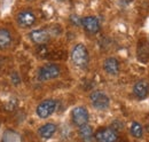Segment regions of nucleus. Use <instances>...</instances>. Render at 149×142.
I'll use <instances>...</instances> for the list:
<instances>
[{
  "label": "nucleus",
  "instance_id": "nucleus-9",
  "mask_svg": "<svg viewBox=\"0 0 149 142\" xmlns=\"http://www.w3.org/2000/svg\"><path fill=\"white\" fill-rule=\"evenodd\" d=\"M30 39L35 42V44H39V45H44L48 41L49 39V33L44 30V29H37V30H33L30 32Z\"/></svg>",
  "mask_w": 149,
  "mask_h": 142
},
{
  "label": "nucleus",
  "instance_id": "nucleus-11",
  "mask_svg": "<svg viewBox=\"0 0 149 142\" xmlns=\"http://www.w3.org/2000/svg\"><path fill=\"white\" fill-rule=\"evenodd\" d=\"M103 69L109 74H117L119 72V63L115 57H108L103 63Z\"/></svg>",
  "mask_w": 149,
  "mask_h": 142
},
{
  "label": "nucleus",
  "instance_id": "nucleus-12",
  "mask_svg": "<svg viewBox=\"0 0 149 142\" xmlns=\"http://www.w3.org/2000/svg\"><path fill=\"white\" fill-rule=\"evenodd\" d=\"M56 132V125L53 123H47V124L42 125L39 129H38V133L41 138L44 139H49L54 135V133Z\"/></svg>",
  "mask_w": 149,
  "mask_h": 142
},
{
  "label": "nucleus",
  "instance_id": "nucleus-15",
  "mask_svg": "<svg viewBox=\"0 0 149 142\" xmlns=\"http://www.w3.org/2000/svg\"><path fill=\"white\" fill-rule=\"evenodd\" d=\"M2 142H22V139L17 132H15L13 129H7L3 133Z\"/></svg>",
  "mask_w": 149,
  "mask_h": 142
},
{
  "label": "nucleus",
  "instance_id": "nucleus-17",
  "mask_svg": "<svg viewBox=\"0 0 149 142\" xmlns=\"http://www.w3.org/2000/svg\"><path fill=\"white\" fill-rule=\"evenodd\" d=\"M71 21L74 22V24H76V25H79V24H81V19L80 18H78L76 15H74V16H71Z\"/></svg>",
  "mask_w": 149,
  "mask_h": 142
},
{
  "label": "nucleus",
  "instance_id": "nucleus-5",
  "mask_svg": "<svg viewBox=\"0 0 149 142\" xmlns=\"http://www.w3.org/2000/svg\"><path fill=\"white\" fill-rule=\"evenodd\" d=\"M91 99V102L95 109H99V110H104L107 109L109 104H110V100L108 97L107 94H104L103 92H93L90 96Z\"/></svg>",
  "mask_w": 149,
  "mask_h": 142
},
{
  "label": "nucleus",
  "instance_id": "nucleus-4",
  "mask_svg": "<svg viewBox=\"0 0 149 142\" xmlns=\"http://www.w3.org/2000/svg\"><path fill=\"white\" fill-rule=\"evenodd\" d=\"M56 110V101L48 99V100H44L42 102H40L37 106V115L40 118H47L49 116H52Z\"/></svg>",
  "mask_w": 149,
  "mask_h": 142
},
{
  "label": "nucleus",
  "instance_id": "nucleus-6",
  "mask_svg": "<svg viewBox=\"0 0 149 142\" xmlns=\"http://www.w3.org/2000/svg\"><path fill=\"white\" fill-rule=\"evenodd\" d=\"M94 136L97 142H116L118 138L116 131L109 127H103V128L97 129Z\"/></svg>",
  "mask_w": 149,
  "mask_h": 142
},
{
  "label": "nucleus",
  "instance_id": "nucleus-1",
  "mask_svg": "<svg viewBox=\"0 0 149 142\" xmlns=\"http://www.w3.org/2000/svg\"><path fill=\"white\" fill-rule=\"evenodd\" d=\"M71 60L78 68H86L88 64V52L83 44H77L71 51Z\"/></svg>",
  "mask_w": 149,
  "mask_h": 142
},
{
  "label": "nucleus",
  "instance_id": "nucleus-3",
  "mask_svg": "<svg viewBox=\"0 0 149 142\" xmlns=\"http://www.w3.org/2000/svg\"><path fill=\"white\" fill-rule=\"evenodd\" d=\"M60 74V67L56 64H46L38 71V78L42 81L52 80Z\"/></svg>",
  "mask_w": 149,
  "mask_h": 142
},
{
  "label": "nucleus",
  "instance_id": "nucleus-16",
  "mask_svg": "<svg viewBox=\"0 0 149 142\" xmlns=\"http://www.w3.org/2000/svg\"><path fill=\"white\" fill-rule=\"evenodd\" d=\"M130 132H131V134H132L134 138H136V139L141 138L142 134H143L142 126L139 124V123H136V122H133V123H132V125H131V127H130Z\"/></svg>",
  "mask_w": 149,
  "mask_h": 142
},
{
  "label": "nucleus",
  "instance_id": "nucleus-7",
  "mask_svg": "<svg viewBox=\"0 0 149 142\" xmlns=\"http://www.w3.org/2000/svg\"><path fill=\"white\" fill-rule=\"evenodd\" d=\"M81 25L85 29V31L91 35L97 33L100 30V22L94 16H86V17L81 18Z\"/></svg>",
  "mask_w": 149,
  "mask_h": 142
},
{
  "label": "nucleus",
  "instance_id": "nucleus-8",
  "mask_svg": "<svg viewBox=\"0 0 149 142\" xmlns=\"http://www.w3.org/2000/svg\"><path fill=\"white\" fill-rule=\"evenodd\" d=\"M17 23L23 28H29L36 23V16L30 10H23L17 15Z\"/></svg>",
  "mask_w": 149,
  "mask_h": 142
},
{
  "label": "nucleus",
  "instance_id": "nucleus-14",
  "mask_svg": "<svg viewBox=\"0 0 149 142\" xmlns=\"http://www.w3.org/2000/svg\"><path fill=\"white\" fill-rule=\"evenodd\" d=\"M12 44V36L8 30L0 29V49L7 48Z\"/></svg>",
  "mask_w": 149,
  "mask_h": 142
},
{
  "label": "nucleus",
  "instance_id": "nucleus-2",
  "mask_svg": "<svg viewBox=\"0 0 149 142\" xmlns=\"http://www.w3.org/2000/svg\"><path fill=\"white\" fill-rule=\"evenodd\" d=\"M71 119H72V123L79 127L86 125L88 123V119H90V115H88L87 109L85 106L74 108V110L71 111Z\"/></svg>",
  "mask_w": 149,
  "mask_h": 142
},
{
  "label": "nucleus",
  "instance_id": "nucleus-10",
  "mask_svg": "<svg viewBox=\"0 0 149 142\" xmlns=\"http://www.w3.org/2000/svg\"><path fill=\"white\" fill-rule=\"evenodd\" d=\"M148 90H149L148 84H147L146 81H142V80H141V81H138V83L133 86V93H134V95H135L138 99H140V100H143V99L147 97Z\"/></svg>",
  "mask_w": 149,
  "mask_h": 142
},
{
  "label": "nucleus",
  "instance_id": "nucleus-13",
  "mask_svg": "<svg viewBox=\"0 0 149 142\" xmlns=\"http://www.w3.org/2000/svg\"><path fill=\"white\" fill-rule=\"evenodd\" d=\"M79 136L81 138V140L85 142H91L94 138L93 129L90 125H84L81 127H79Z\"/></svg>",
  "mask_w": 149,
  "mask_h": 142
},
{
  "label": "nucleus",
  "instance_id": "nucleus-18",
  "mask_svg": "<svg viewBox=\"0 0 149 142\" xmlns=\"http://www.w3.org/2000/svg\"><path fill=\"white\" fill-rule=\"evenodd\" d=\"M57 1H64V0H57Z\"/></svg>",
  "mask_w": 149,
  "mask_h": 142
}]
</instances>
